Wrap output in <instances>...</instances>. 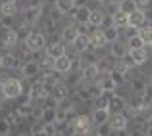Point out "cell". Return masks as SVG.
Returning a JSON list of instances; mask_svg holds the SVG:
<instances>
[{
	"instance_id": "6da1fadb",
	"label": "cell",
	"mask_w": 152,
	"mask_h": 136,
	"mask_svg": "<svg viewBox=\"0 0 152 136\" xmlns=\"http://www.w3.org/2000/svg\"><path fill=\"white\" fill-rule=\"evenodd\" d=\"M23 92V82L15 77H6V81L2 82V98L4 100H15L19 98Z\"/></svg>"
},
{
	"instance_id": "7a4b0ae2",
	"label": "cell",
	"mask_w": 152,
	"mask_h": 136,
	"mask_svg": "<svg viewBox=\"0 0 152 136\" xmlns=\"http://www.w3.org/2000/svg\"><path fill=\"white\" fill-rule=\"evenodd\" d=\"M91 130H93V119L87 117V115L75 117L69 125V134H73V136H87Z\"/></svg>"
},
{
	"instance_id": "3957f363",
	"label": "cell",
	"mask_w": 152,
	"mask_h": 136,
	"mask_svg": "<svg viewBox=\"0 0 152 136\" xmlns=\"http://www.w3.org/2000/svg\"><path fill=\"white\" fill-rule=\"evenodd\" d=\"M108 125H110V130H114V132L125 130L127 125H129V117H127L125 111H114V113H110Z\"/></svg>"
},
{
	"instance_id": "277c9868",
	"label": "cell",
	"mask_w": 152,
	"mask_h": 136,
	"mask_svg": "<svg viewBox=\"0 0 152 136\" xmlns=\"http://www.w3.org/2000/svg\"><path fill=\"white\" fill-rule=\"evenodd\" d=\"M46 46V37L42 33H31V37L25 41V48L29 52H39Z\"/></svg>"
},
{
	"instance_id": "5b68a950",
	"label": "cell",
	"mask_w": 152,
	"mask_h": 136,
	"mask_svg": "<svg viewBox=\"0 0 152 136\" xmlns=\"http://www.w3.org/2000/svg\"><path fill=\"white\" fill-rule=\"evenodd\" d=\"M71 67H73V59H71L67 54L60 56V58H54V71H58L60 75L71 73Z\"/></svg>"
},
{
	"instance_id": "8992f818",
	"label": "cell",
	"mask_w": 152,
	"mask_h": 136,
	"mask_svg": "<svg viewBox=\"0 0 152 136\" xmlns=\"http://www.w3.org/2000/svg\"><path fill=\"white\" fill-rule=\"evenodd\" d=\"M89 41H91V48H104L108 44L106 35H104V29H100V27H93V29H91Z\"/></svg>"
},
{
	"instance_id": "52a82bcc",
	"label": "cell",
	"mask_w": 152,
	"mask_h": 136,
	"mask_svg": "<svg viewBox=\"0 0 152 136\" xmlns=\"http://www.w3.org/2000/svg\"><path fill=\"white\" fill-rule=\"evenodd\" d=\"M46 96H50V92H48V88H46L41 81H37V82H33V85H31V88H29V100H31V102L45 100Z\"/></svg>"
},
{
	"instance_id": "ba28073f",
	"label": "cell",
	"mask_w": 152,
	"mask_h": 136,
	"mask_svg": "<svg viewBox=\"0 0 152 136\" xmlns=\"http://www.w3.org/2000/svg\"><path fill=\"white\" fill-rule=\"evenodd\" d=\"M0 42H2L6 48H12L18 44V33H15V29H12V27H2L0 29Z\"/></svg>"
},
{
	"instance_id": "9c48e42d",
	"label": "cell",
	"mask_w": 152,
	"mask_h": 136,
	"mask_svg": "<svg viewBox=\"0 0 152 136\" xmlns=\"http://www.w3.org/2000/svg\"><path fill=\"white\" fill-rule=\"evenodd\" d=\"M127 56L131 58V61L135 63V65H142V63L148 59V50H146V46L145 48H131V50H127Z\"/></svg>"
},
{
	"instance_id": "30bf717a",
	"label": "cell",
	"mask_w": 152,
	"mask_h": 136,
	"mask_svg": "<svg viewBox=\"0 0 152 136\" xmlns=\"http://www.w3.org/2000/svg\"><path fill=\"white\" fill-rule=\"evenodd\" d=\"M41 15H42V6H41V4H33V6H29L25 10L23 19H25L27 23H37Z\"/></svg>"
},
{
	"instance_id": "8fae6325",
	"label": "cell",
	"mask_w": 152,
	"mask_h": 136,
	"mask_svg": "<svg viewBox=\"0 0 152 136\" xmlns=\"http://www.w3.org/2000/svg\"><path fill=\"white\" fill-rule=\"evenodd\" d=\"M94 82H96V85L100 86V88H102L104 92H110V94L115 90V86H118V85H115V81L112 79V75H110V73H104V75H100V77H98Z\"/></svg>"
},
{
	"instance_id": "7c38bea8",
	"label": "cell",
	"mask_w": 152,
	"mask_h": 136,
	"mask_svg": "<svg viewBox=\"0 0 152 136\" xmlns=\"http://www.w3.org/2000/svg\"><path fill=\"white\" fill-rule=\"evenodd\" d=\"M112 25H115L118 29H125L127 25H129V14H125L123 10H115L114 14H112Z\"/></svg>"
},
{
	"instance_id": "4fadbf2b",
	"label": "cell",
	"mask_w": 152,
	"mask_h": 136,
	"mask_svg": "<svg viewBox=\"0 0 152 136\" xmlns=\"http://www.w3.org/2000/svg\"><path fill=\"white\" fill-rule=\"evenodd\" d=\"M39 71H41V63H37V61H25V63L21 65V75H23L25 79L37 77Z\"/></svg>"
},
{
	"instance_id": "5bb4252c",
	"label": "cell",
	"mask_w": 152,
	"mask_h": 136,
	"mask_svg": "<svg viewBox=\"0 0 152 136\" xmlns=\"http://www.w3.org/2000/svg\"><path fill=\"white\" fill-rule=\"evenodd\" d=\"M39 81H41L42 85L46 86V88H52V86H54L56 82L62 81V75H60L58 71H54V69H52V71H45V75H42V77L39 79Z\"/></svg>"
},
{
	"instance_id": "9a60e30c",
	"label": "cell",
	"mask_w": 152,
	"mask_h": 136,
	"mask_svg": "<svg viewBox=\"0 0 152 136\" xmlns=\"http://www.w3.org/2000/svg\"><path fill=\"white\" fill-rule=\"evenodd\" d=\"M146 23V14L142 10H135L129 14V27H135V29H139V27H142Z\"/></svg>"
},
{
	"instance_id": "2e32d148",
	"label": "cell",
	"mask_w": 152,
	"mask_h": 136,
	"mask_svg": "<svg viewBox=\"0 0 152 136\" xmlns=\"http://www.w3.org/2000/svg\"><path fill=\"white\" fill-rule=\"evenodd\" d=\"M50 96L56 100V102H62V100H66L67 98V85L66 82H56L54 86L50 88Z\"/></svg>"
},
{
	"instance_id": "e0dca14e",
	"label": "cell",
	"mask_w": 152,
	"mask_h": 136,
	"mask_svg": "<svg viewBox=\"0 0 152 136\" xmlns=\"http://www.w3.org/2000/svg\"><path fill=\"white\" fill-rule=\"evenodd\" d=\"M98 75H100V71H98L96 63H89V65L83 67L81 79H83V81H87V82H93V81H96V79H98Z\"/></svg>"
},
{
	"instance_id": "ac0fdd59",
	"label": "cell",
	"mask_w": 152,
	"mask_h": 136,
	"mask_svg": "<svg viewBox=\"0 0 152 136\" xmlns=\"http://www.w3.org/2000/svg\"><path fill=\"white\" fill-rule=\"evenodd\" d=\"M91 8L89 6H75L73 8V19L75 23H89Z\"/></svg>"
},
{
	"instance_id": "d6986e66",
	"label": "cell",
	"mask_w": 152,
	"mask_h": 136,
	"mask_svg": "<svg viewBox=\"0 0 152 136\" xmlns=\"http://www.w3.org/2000/svg\"><path fill=\"white\" fill-rule=\"evenodd\" d=\"M77 25H67L62 29V33H60V38H62L66 44H73V41L77 38Z\"/></svg>"
},
{
	"instance_id": "ffe728a7",
	"label": "cell",
	"mask_w": 152,
	"mask_h": 136,
	"mask_svg": "<svg viewBox=\"0 0 152 136\" xmlns=\"http://www.w3.org/2000/svg\"><path fill=\"white\" fill-rule=\"evenodd\" d=\"M127 42H121V41H115V42H112L110 44V54L114 56L115 59H121L123 56H127Z\"/></svg>"
},
{
	"instance_id": "44dd1931",
	"label": "cell",
	"mask_w": 152,
	"mask_h": 136,
	"mask_svg": "<svg viewBox=\"0 0 152 136\" xmlns=\"http://www.w3.org/2000/svg\"><path fill=\"white\" fill-rule=\"evenodd\" d=\"M73 48L75 52H79V54H85L87 50L91 48V41H89V35H77V38L73 41Z\"/></svg>"
},
{
	"instance_id": "7402d4cb",
	"label": "cell",
	"mask_w": 152,
	"mask_h": 136,
	"mask_svg": "<svg viewBox=\"0 0 152 136\" xmlns=\"http://www.w3.org/2000/svg\"><path fill=\"white\" fill-rule=\"evenodd\" d=\"M46 54L52 56V58H60V56L67 54V52H66V44H64V42H60V41L50 42V44H46Z\"/></svg>"
},
{
	"instance_id": "603a6c76",
	"label": "cell",
	"mask_w": 152,
	"mask_h": 136,
	"mask_svg": "<svg viewBox=\"0 0 152 136\" xmlns=\"http://www.w3.org/2000/svg\"><path fill=\"white\" fill-rule=\"evenodd\" d=\"M110 119V109L108 107H96L93 111V125H102V123H108Z\"/></svg>"
},
{
	"instance_id": "cb8c5ba5",
	"label": "cell",
	"mask_w": 152,
	"mask_h": 136,
	"mask_svg": "<svg viewBox=\"0 0 152 136\" xmlns=\"http://www.w3.org/2000/svg\"><path fill=\"white\" fill-rule=\"evenodd\" d=\"M15 33H18V41L19 42H25L27 38L31 37V33H33V23H27V21H23L21 25L15 29Z\"/></svg>"
},
{
	"instance_id": "d4e9b609",
	"label": "cell",
	"mask_w": 152,
	"mask_h": 136,
	"mask_svg": "<svg viewBox=\"0 0 152 136\" xmlns=\"http://www.w3.org/2000/svg\"><path fill=\"white\" fill-rule=\"evenodd\" d=\"M125 106H127V102L123 98H119V96H115V94H110V103H108L110 113H114V111H123Z\"/></svg>"
},
{
	"instance_id": "484cf974",
	"label": "cell",
	"mask_w": 152,
	"mask_h": 136,
	"mask_svg": "<svg viewBox=\"0 0 152 136\" xmlns=\"http://www.w3.org/2000/svg\"><path fill=\"white\" fill-rule=\"evenodd\" d=\"M104 21H106V17H104V14L100 10H91V15H89V25L91 27H102Z\"/></svg>"
},
{
	"instance_id": "4316f807",
	"label": "cell",
	"mask_w": 152,
	"mask_h": 136,
	"mask_svg": "<svg viewBox=\"0 0 152 136\" xmlns=\"http://www.w3.org/2000/svg\"><path fill=\"white\" fill-rule=\"evenodd\" d=\"M18 56L15 54H10V52H8V54H2V69H15V67H18Z\"/></svg>"
},
{
	"instance_id": "83f0119b",
	"label": "cell",
	"mask_w": 152,
	"mask_h": 136,
	"mask_svg": "<svg viewBox=\"0 0 152 136\" xmlns=\"http://www.w3.org/2000/svg\"><path fill=\"white\" fill-rule=\"evenodd\" d=\"M137 35L141 37V41L145 42V46H152V27H146V25L139 27Z\"/></svg>"
},
{
	"instance_id": "f1b7e54d",
	"label": "cell",
	"mask_w": 152,
	"mask_h": 136,
	"mask_svg": "<svg viewBox=\"0 0 152 136\" xmlns=\"http://www.w3.org/2000/svg\"><path fill=\"white\" fill-rule=\"evenodd\" d=\"M15 14H18V4L15 2H2L0 4V15L15 17Z\"/></svg>"
},
{
	"instance_id": "f546056e",
	"label": "cell",
	"mask_w": 152,
	"mask_h": 136,
	"mask_svg": "<svg viewBox=\"0 0 152 136\" xmlns=\"http://www.w3.org/2000/svg\"><path fill=\"white\" fill-rule=\"evenodd\" d=\"M56 117H58V109L56 107H42V123H54L56 125Z\"/></svg>"
},
{
	"instance_id": "4dcf8cb0",
	"label": "cell",
	"mask_w": 152,
	"mask_h": 136,
	"mask_svg": "<svg viewBox=\"0 0 152 136\" xmlns=\"http://www.w3.org/2000/svg\"><path fill=\"white\" fill-rule=\"evenodd\" d=\"M75 8V0H56V10L62 14H71Z\"/></svg>"
},
{
	"instance_id": "1f68e13d",
	"label": "cell",
	"mask_w": 152,
	"mask_h": 136,
	"mask_svg": "<svg viewBox=\"0 0 152 136\" xmlns=\"http://www.w3.org/2000/svg\"><path fill=\"white\" fill-rule=\"evenodd\" d=\"M104 35H106L108 44H112V42H115L119 38V29L115 25H108V27H104Z\"/></svg>"
},
{
	"instance_id": "d6a6232c",
	"label": "cell",
	"mask_w": 152,
	"mask_h": 136,
	"mask_svg": "<svg viewBox=\"0 0 152 136\" xmlns=\"http://www.w3.org/2000/svg\"><path fill=\"white\" fill-rule=\"evenodd\" d=\"M15 111H18V113L21 115V117H29L31 111H33V102H31V100H27V102L19 103V106L15 107Z\"/></svg>"
},
{
	"instance_id": "836d02e7",
	"label": "cell",
	"mask_w": 152,
	"mask_h": 136,
	"mask_svg": "<svg viewBox=\"0 0 152 136\" xmlns=\"http://www.w3.org/2000/svg\"><path fill=\"white\" fill-rule=\"evenodd\" d=\"M146 85H148V82H146L142 77H137V79L131 81V88H133V92H137V94H142V90L146 88Z\"/></svg>"
},
{
	"instance_id": "e575fe53",
	"label": "cell",
	"mask_w": 152,
	"mask_h": 136,
	"mask_svg": "<svg viewBox=\"0 0 152 136\" xmlns=\"http://www.w3.org/2000/svg\"><path fill=\"white\" fill-rule=\"evenodd\" d=\"M118 8H119V10H123L125 14H131V12H135V10L139 8V4L135 2V0H123V2L119 4Z\"/></svg>"
},
{
	"instance_id": "d590c367",
	"label": "cell",
	"mask_w": 152,
	"mask_h": 136,
	"mask_svg": "<svg viewBox=\"0 0 152 136\" xmlns=\"http://www.w3.org/2000/svg\"><path fill=\"white\" fill-rule=\"evenodd\" d=\"M125 42H127V48H129V50H131V48H145V42L141 41V37H139V35H135V37H129Z\"/></svg>"
},
{
	"instance_id": "8d00e7d4",
	"label": "cell",
	"mask_w": 152,
	"mask_h": 136,
	"mask_svg": "<svg viewBox=\"0 0 152 136\" xmlns=\"http://www.w3.org/2000/svg\"><path fill=\"white\" fill-rule=\"evenodd\" d=\"M89 94H91L93 100H96V98H100V96L104 94V90L96 85V82H89Z\"/></svg>"
},
{
	"instance_id": "74e56055",
	"label": "cell",
	"mask_w": 152,
	"mask_h": 136,
	"mask_svg": "<svg viewBox=\"0 0 152 136\" xmlns=\"http://www.w3.org/2000/svg\"><path fill=\"white\" fill-rule=\"evenodd\" d=\"M91 102V94H89V86H83V88H79L77 90V98H75V102Z\"/></svg>"
},
{
	"instance_id": "f35d334b",
	"label": "cell",
	"mask_w": 152,
	"mask_h": 136,
	"mask_svg": "<svg viewBox=\"0 0 152 136\" xmlns=\"http://www.w3.org/2000/svg\"><path fill=\"white\" fill-rule=\"evenodd\" d=\"M41 67H42L45 71H52V69H54V58L46 54L45 58H42V61H41Z\"/></svg>"
},
{
	"instance_id": "ab89813d",
	"label": "cell",
	"mask_w": 152,
	"mask_h": 136,
	"mask_svg": "<svg viewBox=\"0 0 152 136\" xmlns=\"http://www.w3.org/2000/svg\"><path fill=\"white\" fill-rule=\"evenodd\" d=\"M142 100H145L146 106H150V103H152V82H148L146 88L142 90Z\"/></svg>"
},
{
	"instance_id": "60d3db41",
	"label": "cell",
	"mask_w": 152,
	"mask_h": 136,
	"mask_svg": "<svg viewBox=\"0 0 152 136\" xmlns=\"http://www.w3.org/2000/svg\"><path fill=\"white\" fill-rule=\"evenodd\" d=\"M96 127V130H94V136H108V132H110V125L108 123H102V125H94Z\"/></svg>"
},
{
	"instance_id": "b9f144b4",
	"label": "cell",
	"mask_w": 152,
	"mask_h": 136,
	"mask_svg": "<svg viewBox=\"0 0 152 136\" xmlns=\"http://www.w3.org/2000/svg\"><path fill=\"white\" fill-rule=\"evenodd\" d=\"M8 123H10V125H19V123H21V115L18 113V111H12V113H8Z\"/></svg>"
},
{
	"instance_id": "7bdbcfd3",
	"label": "cell",
	"mask_w": 152,
	"mask_h": 136,
	"mask_svg": "<svg viewBox=\"0 0 152 136\" xmlns=\"http://www.w3.org/2000/svg\"><path fill=\"white\" fill-rule=\"evenodd\" d=\"M10 129H12V125L8 123V119H0V136H8Z\"/></svg>"
},
{
	"instance_id": "ee69618b",
	"label": "cell",
	"mask_w": 152,
	"mask_h": 136,
	"mask_svg": "<svg viewBox=\"0 0 152 136\" xmlns=\"http://www.w3.org/2000/svg\"><path fill=\"white\" fill-rule=\"evenodd\" d=\"M96 67H98V71L100 73H108V59L106 58H96Z\"/></svg>"
},
{
	"instance_id": "f6af8a7d",
	"label": "cell",
	"mask_w": 152,
	"mask_h": 136,
	"mask_svg": "<svg viewBox=\"0 0 152 136\" xmlns=\"http://www.w3.org/2000/svg\"><path fill=\"white\" fill-rule=\"evenodd\" d=\"M108 73L112 75V79L115 81V85H119V82H123V79H125V75H123V73H119L118 69H112V71H108Z\"/></svg>"
},
{
	"instance_id": "bcb514c9",
	"label": "cell",
	"mask_w": 152,
	"mask_h": 136,
	"mask_svg": "<svg viewBox=\"0 0 152 136\" xmlns=\"http://www.w3.org/2000/svg\"><path fill=\"white\" fill-rule=\"evenodd\" d=\"M91 29H93V27H91L89 23H77V33H81V35H89Z\"/></svg>"
},
{
	"instance_id": "7dc6e473",
	"label": "cell",
	"mask_w": 152,
	"mask_h": 136,
	"mask_svg": "<svg viewBox=\"0 0 152 136\" xmlns=\"http://www.w3.org/2000/svg\"><path fill=\"white\" fill-rule=\"evenodd\" d=\"M62 15H64L62 12H60V10H56V8H54V10L50 12V21H54V23H56L58 19H62Z\"/></svg>"
},
{
	"instance_id": "c3c4849f",
	"label": "cell",
	"mask_w": 152,
	"mask_h": 136,
	"mask_svg": "<svg viewBox=\"0 0 152 136\" xmlns=\"http://www.w3.org/2000/svg\"><path fill=\"white\" fill-rule=\"evenodd\" d=\"M135 2H137L139 6H148V4H150V0H135Z\"/></svg>"
},
{
	"instance_id": "681fc988",
	"label": "cell",
	"mask_w": 152,
	"mask_h": 136,
	"mask_svg": "<svg viewBox=\"0 0 152 136\" xmlns=\"http://www.w3.org/2000/svg\"><path fill=\"white\" fill-rule=\"evenodd\" d=\"M108 2H110V4H114V6H119V4H121L123 0H108Z\"/></svg>"
},
{
	"instance_id": "f907efd6",
	"label": "cell",
	"mask_w": 152,
	"mask_h": 136,
	"mask_svg": "<svg viewBox=\"0 0 152 136\" xmlns=\"http://www.w3.org/2000/svg\"><path fill=\"white\" fill-rule=\"evenodd\" d=\"M119 132H121V134H119V136H129V134H123V130H119Z\"/></svg>"
},
{
	"instance_id": "816d5d0a",
	"label": "cell",
	"mask_w": 152,
	"mask_h": 136,
	"mask_svg": "<svg viewBox=\"0 0 152 136\" xmlns=\"http://www.w3.org/2000/svg\"><path fill=\"white\" fill-rule=\"evenodd\" d=\"M0 65H2V54H0Z\"/></svg>"
},
{
	"instance_id": "f5cc1de1",
	"label": "cell",
	"mask_w": 152,
	"mask_h": 136,
	"mask_svg": "<svg viewBox=\"0 0 152 136\" xmlns=\"http://www.w3.org/2000/svg\"><path fill=\"white\" fill-rule=\"evenodd\" d=\"M102 2H106V0H102Z\"/></svg>"
},
{
	"instance_id": "db71d44e",
	"label": "cell",
	"mask_w": 152,
	"mask_h": 136,
	"mask_svg": "<svg viewBox=\"0 0 152 136\" xmlns=\"http://www.w3.org/2000/svg\"><path fill=\"white\" fill-rule=\"evenodd\" d=\"M150 48H152V46H150Z\"/></svg>"
}]
</instances>
